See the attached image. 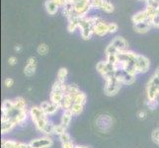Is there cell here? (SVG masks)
<instances>
[{"mask_svg": "<svg viewBox=\"0 0 159 148\" xmlns=\"http://www.w3.org/2000/svg\"><path fill=\"white\" fill-rule=\"evenodd\" d=\"M29 114L33 120V123L35 124L36 128L39 131H43V128L50 122L48 119V116L46 114V113L43 112V110L40 106L32 107L29 112Z\"/></svg>", "mask_w": 159, "mask_h": 148, "instance_id": "6da1fadb", "label": "cell"}, {"mask_svg": "<svg viewBox=\"0 0 159 148\" xmlns=\"http://www.w3.org/2000/svg\"><path fill=\"white\" fill-rule=\"evenodd\" d=\"M93 28L94 25L91 22L90 17H81L79 21V29H80V35L82 37V39L87 41L90 40L92 35L94 34L93 32Z\"/></svg>", "mask_w": 159, "mask_h": 148, "instance_id": "7a4b0ae2", "label": "cell"}, {"mask_svg": "<svg viewBox=\"0 0 159 148\" xmlns=\"http://www.w3.org/2000/svg\"><path fill=\"white\" fill-rule=\"evenodd\" d=\"M105 82H106V84H105L104 91H105V94L108 96L116 95L120 91V86L123 84L116 76H112V77H109V78L105 79Z\"/></svg>", "mask_w": 159, "mask_h": 148, "instance_id": "3957f363", "label": "cell"}, {"mask_svg": "<svg viewBox=\"0 0 159 148\" xmlns=\"http://www.w3.org/2000/svg\"><path fill=\"white\" fill-rule=\"evenodd\" d=\"M91 8V0H78L74 4L75 13L80 17H85Z\"/></svg>", "mask_w": 159, "mask_h": 148, "instance_id": "277c9868", "label": "cell"}, {"mask_svg": "<svg viewBox=\"0 0 159 148\" xmlns=\"http://www.w3.org/2000/svg\"><path fill=\"white\" fill-rule=\"evenodd\" d=\"M150 67V61L149 59L144 56H141L139 54L138 58H136V62H135V69L139 73H145L149 70Z\"/></svg>", "mask_w": 159, "mask_h": 148, "instance_id": "5b68a950", "label": "cell"}, {"mask_svg": "<svg viewBox=\"0 0 159 148\" xmlns=\"http://www.w3.org/2000/svg\"><path fill=\"white\" fill-rule=\"evenodd\" d=\"M30 145L32 148H50L52 145V140L50 136H43L31 140Z\"/></svg>", "mask_w": 159, "mask_h": 148, "instance_id": "8992f818", "label": "cell"}, {"mask_svg": "<svg viewBox=\"0 0 159 148\" xmlns=\"http://www.w3.org/2000/svg\"><path fill=\"white\" fill-rule=\"evenodd\" d=\"M40 107L43 110V112L46 113L47 116H53V114H56L60 109L58 105H56V104L52 103L51 101L50 102L48 101L42 102Z\"/></svg>", "mask_w": 159, "mask_h": 148, "instance_id": "52a82bcc", "label": "cell"}, {"mask_svg": "<svg viewBox=\"0 0 159 148\" xmlns=\"http://www.w3.org/2000/svg\"><path fill=\"white\" fill-rule=\"evenodd\" d=\"M111 43L118 49L119 52L129 51V43L123 37H116L115 39H113Z\"/></svg>", "mask_w": 159, "mask_h": 148, "instance_id": "ba28073f", "label": "cell"}, {"mask_svg": "<svg viewBox=\"0 0 159 148\" xmlns=\"http://www.w3.org/2000/svg\"><path fill=\"white\" fill-rule=\"evenodd\" d=\"M36 67H37V61L35 57H29L27 60V65L24 68V74L28 77H31L35 74L36 72Z\"/></svg>", "mask_w": 159, "mask_h": 148, "instance_id": "9c48e42d", "label": "cell"}, {"mask_svg": "<svg viewBox=\"0 0 159 148\" xmlns=\"http://www.w3.org/2000/svg\"><path fill=\"white\" fill-rule=\"evenodd\" d=\"M159 95V89L158 87L153 84L151 81H148L146 85V96L148 100H156L157 96Z\"/></svg>", "mask_w": 159, "mask_h": 148, "instance_id": "30bf717a", "label": "cell"}, {"mask_svg": "<svg viewBox=\"0 0 159 148\" xmlns=\"http://www.w3.org/2000/svg\"><path fill=\"white\" fill-rule=\"evenodd\" d=\"M151 28H152V24L150 20L141 22V23H138V24H134V30L136 33H139V34H145V33L149 32Z\"/></svg>", "mask_w": 159, "mask_h": 148, "instance_id": "8fae6325", "label": "cell"}, {"mask_svg": "<svg viewBox=\"0 0 159 148\" xmlns=\"http://www.w3.org/2000/svg\"><path fill=\"white\" fill-rule=\"evenodd\" d=\"M93 32L94 34L99 36V37H104L106 36L107 34H109V31H108V24L105 23V22L100 21L99 23H97L94 28H93Z\"/></svg>", "mask_w": 159, "mask_h": 148, "instance_id": "7c38bea8", "label": "cell"}, {"mask_svg": "<svg viewBox=\"0 0 159 148\" xmlns=\"http://www.w3.org/2000/svg\"><path fill=\"white\" fill-rule=\"evenodd\" d=\"M147 20H150V16L147 12V10H141L139 12L135 13L133 17H131V21H133L134 24H138V23H141V22H144Z\"/></svg>", "mask_w": 159, "mask_h": 148, "instance_id": "4fadbf2b", "label": "cell"}, {"mask_svg": "<svg viewBox=\"0 0 159 148\" xmlns=\"http://www.w3.org/2000/svg\"><path fill=\"white\" fill-rule=\"evenodd\" d=\"M80 16L74 15L72 17L68 18V25H67V30L70 33H73L76 29L79 28V21H80Z\"/></svg>", "mask_w": 159, "mask_h": 148, "instance_id": "5bb4252c", "label": "cell"}, {"mask_svg": "<svg viewBox=\"0 0 159 148\" xmlns=\"http://www.w3.org/2000/svg\"><path fill=\"white\" fill-rule=\"evenodd\" d=\"M27 119H28V112H27V111H20L12 119V120L15 123L16 125H22V124L25 123Z\"/></svg>", "mask_w": 159, "mask_h": 148, "instance_id": "9a60e30c", "label": "cell"}, {"mask_svg": "<svg viewBox=\"0 0 159 148\" xmlns=\"http://www.w3.org/2000/svg\"><path fill=\"white\" fill-rule=\"evenodd\" d=\"M73 117V114L71 113L70 110H66V111H63L61 118H60V123H61L65 128H67L71 122V118Z\"/></svg>", "mask_w": 159, "mask_h": 148, "instance_id": "2e32d148", "label": "cell"}, {"mask_svg": "<svg viewBox=\"0 0 159 148\" xmlns=\"http://www.w3.org/2000/svg\"><path fill=\"white\" fill-rule=\"evenodd\" d=\"M64 92L61 91H52L51 92V102L56 104V105H60V103L63 100Z\"/></svg>", "mask_w": 159, "mask_h": 148, "instance_id": "e0dca14e", "label": "cell"}, {"mask_svg": "<svg viewBox=\"0 0 159 148\" xmlns=\"http://www.w3.org/2000/svg\"><path fill=\"white\" fill-rule=\"evenodd\" d=\"M45 7H46V10H47L48 14L54 15V14H57L59 6H58V5L56 2H53L52 0H46Z\"/></svg>", "mask_w": 159, "mask_h": 148, "instance_id": "ac0fdd59", "label": "cell"}, {"mask_svg": "<svg viewBox=\"0 0 159 148\" xmlns=\"http://www.w3.org/2000/svg\"><path fill=\"white\" fill-rule=\"evenodd\" d=\"M15 123L13 122L12 119L9 120H5V122H1V132L3 134L10 132L11 130L13 129V128L15 127Z\"/></svg>", "mask_w": 159, "mask_h": 148, "instance_id": "d6986e66", "label": "cell"}, {"mask_svg": "<svg viewBox=\"0 0 159 148\" xmlns=\"http://www.w3.org/2000/svg\"><path fill=\"white\" fill-rule=\"evenodd\" d=\"M96 69H97L98 72H99L103 76V77L110 72L109 69H108L107 61H100V62H98L97 65H96Z\"/></svg>", "mask_w": 159, "mask_h": 148, "instance_id": "ffe728a7", "label": "cell"}, {"mask_svg": "<svg viewBox=\"0 0 159 148\" xmlns=\"http://www.w3.org/2000/svg\"><path fill=\"white\" fill-rule=\"evenodd\" d=\"M13 102H14L15 108L17 109L18 111H27V104L23 98L18 97V98H16L15 100H13Z\"/></svg>", "mask_w": 159, "mask_h": 148, "instance_id": "44dd1931", "label": "cell"}, {"mask_svg": "<svg viewBox=\"0 0 159 148\" xmlns=\"http://www.w3.org/2000/svg\"><path fill=\"white\" fill-rule=\"evenodd\" d=\"M20 142L9 140V139H3L2 140V148H19Z\"/></svg>", "mask_w": 159, "mask_h": 148, "instance_id": "7402d4cb", "label": "cell"}, {"mask_svg": "<svg viewBox=\"0 0 159 148\" xmlns=\"http://www.w3.org/2000/svg\"><path fill=\"white\" fill-rule=\"evenodd\" d=\"M135 76L134 74H129L124 71V75H123V84H127V85H130L133 84L135 81Z\"/></svg>", "mask_w": 159, "mask_h": 148, "instance_id": "603a6c76", "label": "cell"}, {"mask_svg": "<svg viewBox=\"0 0 159 148\" xmlns=\"http://www.w3.org/2000/svg\"><path fill=\"white\" fill-rule=\"evenodd\" d=\"M42 132H43V134H45L46 136H51V135L54 134V124L48 122V123H47L46 127L43 128V129Z\"/></svg>", "mask_w": 159, "mask_h": 148, "instance_id": "cb8c5ba5", "label": "cell"}, {"mask_svg": "<svg viewBox=\"0 0 159 148\" xmlns=\"http://www.w3.org/2000/svg\"><path fill=\"white\" fill-rule=\"evenodd\" d=\"M86 100H87L86 95L84 94V93L80 92L73 98V104H80V105H84V104L86 103Z\"/></svg>", "mask_w": 159, "mask_h": 148, "instance_id": "d4e9b609", "label": "cell"}, {"mask_svg": "<svg viewBox=\"0 0 159 148\" xmlns=\"http://www.w3.org/2000/svg\"><path fill=\"white\" fill-rule=\"evenodd\" d=\"M83 107L84 105H80V104H72V106L70 107L69 110L73 114V116H77V114H80L83 112Z\"/></svg>", "mask_w": 159, "mask_h": 148, "instance_id": "484cf974", "label": "cell"}, {"mask_svg": "<svg viewBox=\"0 0 159 148\" xmlns=\"http://www.w3.org/2000/svg\"><path fill=\"white\" fill-rule=\"evenodd\" d=\"M67 75H68V70L64 67H61L57 72V81L63 82L64 83V81H65V79H66Z\"/></svg>", "mask_w": 159, "mask_h": 148, "instance_id": "4316f807", "label": "cell"}, {"mask_svg": "<svg viewBox=\"0 0 159 148\" xmlns=\"http://www.w3.org/2000/svg\"><path fill=\"white\" fill-rule=\"evenodd\" d=\"M102 10L105 11V12H107V13H112L113 11L115 10V7H114V5L111 2L108 1V0H104V4H103Z\"/></svg>", "mask_w": 159, "mask_h": 148, "instance_id": "83f0119b", "label": "cell"}, {"mask_svg": "<svg viewBox=\"0 0 159 148\" xmlns=\"http://www.w3.org/2000/svg\"><path fill=\"white\" fill-rule=\"evenodd\" d=\"M37 52L40 56H46V54L48 52V47L46 45V43H40V45L38 46Z\"/></svg>", "mask_w": 159, "mask_h": 148, "instance_id": "f1b7e54d", "label": "cell"}, {"mask_svg": "<svg viewBox=\"0 0 159 148\" xmlns=\"http://www.w3.org/2000/svg\"><path fill=\"white\" fill-rule=\"evenodd\" d=\"M149 81H151L153 84H155L158 87V89H159V67L155 70L154 74L151 76V78L149 79Z\"/></svg>", "mask_w": 159, "mask_h": 148, "instance_id": "f546056e", "label": "cell"}, {"mask_svg": "<svg viewBox=\"0 0 159 148\" xmlns=\"http://www.w3.org/2000/svg\"><path fill=\"white\" fill-rule=\"evenodd\" d=\"M65 128L63 125L61 123H59V124H54V134H57V135H60V134H62L63 132H65Z\"/></svg>", "mask_w": 159, "mask_h": 148, "instance_id": "4dcf8cb0", "label": "cell"}, {"mask_svg": "<svg viewBox=\"0 0 159 148\" xmlns=\"http://www.w3.org/2000/svg\"><path fill=\"white\" fill-rule=\"evenodd\" d=\"M106 54L108 56V54H118V52H119V51L118 49L115 47L111 43H109V45L107 46V47H106Z\"/></svg>", "mask_w": 159, "mask_h": 148, "instance_id": "1f68e13d", "label": "cell"}, {"mask_svg": "<svg viewBox=\"0 0 159 148\" xmlns=\"http://www.w3.org/2000/svg\"><path fill=\"white\" fill-rule=\"evenodd\" d=\"M104 0H91V7L95 9H102Z\"/></svg>", "mask_w": 159, "mask_h": 148, "instance_id": "d6a6232c", "label": "cell"}, {"mask_svg": "<svg viewBox=\"0 0 159 148\" xmlns=\"http://www.w3.org/2000/svg\"><path fill=\"white\" fill-rule=\"evenodd\" d=\"M59 140L61 141V143H65V142H69V141H72L71 140V137L70 135L65 131V132H63L62 134L59 135Z\"/></svg>", "mask_w": 159, "mask_h": 148, "instance_id": "836d02e7", "label": "cell"}, {"mask_svg": "<svg viewBox=\"0 0 159 148\" xmlns=\"http://www.w3.org/2000/svg\"><path fill=\"white\" fill-rule=\"evenodd\" d=\"M119 30V26L116 23H110L108 24V31H109V34H114Z\"/></svg>", "mask_w": 159, "mask_h": 148, "instance_id": "e575fe53", "label": "cell"}, {"mask_svg": "<svg viewBox=\"0 0 159 148\" xmlns=\"http://www.w3.org/2000/svg\"><path fill=\"white\" fill-rule=\"evenodd\" d=\"M146 106L148 107V109H150V110H155L156 107L158 106L157 99H156V100H148L146 103Z\"/></svg>", "mask_w": 159, "mask_h": 148, "instance_id": "d590c367", "label": "cell"}, {"mask_svg": "<svg viewBox=\"0 0 159 148\" xmlns=\"http://www.w3.org/2000/svg\"><path fill=\"white\" fill-rule=\"evenodd\" d=\"M152 140L159 145V128L152 132Z\"/></svg>", "mask_w": 159, "mask_h": 148, "instance_id": "8d00e7d4", "label": "cell"}, {"mask_svg": "<svg viewBox=\"0 0 159 148\" xmlns=\"http://www.w3.org/2000/svg\"><path fill=\"white\" fill-rule=\"evenodd\" d=\"M4 85L7 87V88H11L14 85V80L12 78H6L4 80Z\"/></svg>", "mask_w": 159, "mask_h": 148, "instance_id": "74e56055", "label": "cell"}, {"mask_svg": "<svg viewBox=\"0 0 159 148\" xmlns=\"http://www.w3.org/2000/svg\"><path fill=\"white\" fill-rule=\"evenodd\" d=\"M75 145L73 144L72 141L65 142V143H61V148H74Z\"/></svg>", "mask_w": 159, "mask_h": 148, "instance_id": "f35d334b", "label": "cell"}, {"mask_svg": "<svg viewBox=\"0 0 159 148\" xmlns=\"http://www.w3.org/2000/svg\"><path fill=\"white\" fill-rule=\"evenodd\" d=\"M8 63L10 65H15L16 63H17V57H16V56H10L9 59H8Z\"/></svg>", "mask_w": 159, "mask_h": 148, "instance_id": "ab89813d", "label": "cell"}, {"mask_svg": "<svg viewBox=\"0 0 159 148\" xmlns=\"http://www.w3.org/2000/svg\"><path fill=\"white\" fill-rule=\"evenodd\" d=\"M138 116H139V118L140 119H146L147 114H146V112H144V111H140V112L138 114Z\"/></svg>", "mask_w": 159, "mask_h": 148, "instance_id": "60d3db41", "label": "cell"}, {"mask_svg": "<svg viewBox=\"0 0 159 148\" xmlns=\"http://www.w3.org/2000/svg\"><path fill=\"white\" fill-rule=\"evenodd\" d=\"M53 2H56L58 6H62L63 7V5L65 4V2H66V0H52Z\"/></svg>", "mask_w": 159, "mask_h": 148, "instance_id": "b9f144b4", "label": "cell"}, {"mask_svg": "<svg viewBox=\"0 0 159 148\" xmlns=\"http://www.w3.org/2000/svg\"><path fill=\"white\" fill-rule=\"evenodd\" d=\"M15 52H20L22 51V47L20 45H17V46H15Z\"/></svg>", "mask_w": 159, "mask_h": 148, "instance_id": "7bdbcfd3", "label": "cell"}, {"mask_svg": "<svg viewBox=\"0 0 159 148\" xmlns=\"http://www.w3.org/2000/svg\"><path fill=\"white\" fill-rule=\"evenodd\" d=\"M74 148H87V146H81V145H75Z\"/></svg>", "mask_w": 159, "mask_h": 148, "instance_id": "ee69618b", "label": "cell"}, {"mask_svg": "<svg viewBox=\"0 0 159 148\" xmlns=\"http://www.w3.org/2000/svg\"><path fill=\"white\" fill-rule=\"evenodd\" d=\"M87 148H90V147H87Z\"/></svg>", "mask_w": 159, "mask_h": 148, "instance_id": "f6af8a7d", "label": "cell"}, {"mask_svg": "<svg viewBox=\"0 0 159 148\" xmlns=\"http://www.w3.org/2000/svg\"><path fill=\"white\" fill-rule=\"evenodd\" d=\"M141 1H142V0H141ZM144 1H145V0H144Z\"/></svg>", "mask_w": 159, "mask_h": 148, "instance_id": "bcb514c9", "label": "cell"}]
</instances>
